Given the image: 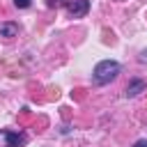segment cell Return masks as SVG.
<instances>
[{"mask_svg":"<svg viewBox=\"0 0 147 147\" xmlns=\"http://www.w3.org/2000/svg\"><path fill=\"white\" fill-rule=\"evenodd\" d=\"M16 34H18L16 23H2L0 25V37H16Z\"/></svg>","mask_w":147,"mask_h":147,"instance_id":"cell-5","label":"cell"},{"mask_svg":"<svg viewBox=\"0 0 147 147\" xmlns=\"http://www.w3.org/2000/svg\"><path fill=\"white\" fill-rule=\"evenodd\" d=\"M69 0H48V7H60V5H67Z\"/></svg>","mask_w":147,"mask_h":147,"instance_id":"cell-7","label":"cell"},{"mask_svg":"<svg viewBox=\"0 0 147 147\" xmlns=\"http://www.w3.org/2000/svg\"><path fill=\"white\" fill-rule=\"evenodd\" d=\"M133 147H147V140H138V142H136Z\"/></svg>","mask_w":147,"mask_h":147,"instance_id":"cell-8","label":"cell"},{"mask_svg":"<svg viewBox=\"0 0 147 147\" xmlns=\"http://www.w3.org/2000/svg\"><path fill=\"white\" fill-rule=\"evenodd\" d=\"M30 2H32V0H14V5H16L18 9H25V7H30Z\"/></svg>","mask_w":147,"mask_h":147,"instance_id":"cell-6","label":"cell"},{"mask_svg":"<svg viewBox=\"0 0 147 147\" xmlns=\"http://www.w3.org/2000/svg\"><path fill=\"white\" fill-rule=\"evenodd\" d=\"M28 142V136L25 133H18V131H0V147H23Z\"/></svg>","mask_w":147,"mask_h":147,"instance_id":"cell-2","label":"cell"},{"mask_svg":"<svg viewBox=\"0 0 147 147\" xmlns=\"http://www.w3.org/2000/svg\"><path fill=\"white\" fill-rule=\"evenodd\" d=\"M67 11L71 18H80L90 11V0H69L67 2Z\"/></svg>","mask_w":147,"mask_h":147,"instance_id":"cell-3","label":"cell"},{"mask_svg":"<svg viewBox=\"0 0 147 147\" xmlns=\"http://www.w3.org/2000/svg\"><path fill=\"white\" fill-rule=\"evenodd\" d=\"M117 76H119V64H117L115 60H103V62H99V64L94 67V74H92V78H94L96 85H108V83L115 80Z\"/></svg>","mask_w":147,"mask_h":147,"instance_id":"cell-1","label":"cell"},{"mask_svg":"<svg viewBox=\"0 0 147 147\" xmlns=\"http://www.w3.org/2000/svg\"><path fill=\"white\" fill-rule=\"evenodd\" d=\"M147 85H145V80H140V78H133L129 85H126V96L129 99H133V96H138L142 90H145Z\"/></svg>","mask_w":147,"mask_h":147,"instance_id":"cell-4","label":"cell"}]
</instances>
